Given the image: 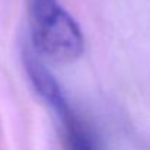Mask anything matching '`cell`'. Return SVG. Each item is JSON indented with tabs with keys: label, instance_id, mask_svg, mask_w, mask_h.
<instances>
[{
	"label": "cell",
	"instance_id": "cell-1",
	"mask_svg": "<svg viewBox=\"0 0 150 150\" xmlns=\"http://www.w3.org/2000/svg\"><path fill=\"white\" fill-rule=\"evenodd\" d=\"M28 10L37 52L55 61H73L82 55L83 34L57 0H28Z\"/></svg>",
	"mask_w": 150,
	"mask_h": 150
},
{
	"label": "cell",
	"instance_id": "cell-2",
	"mask_svg": "<svg viewBox=\"0 0 150 150\" xmlns=\"http://www.w3.org/2000/svg\"><path fill=\"white\" fill-rule=\"evenodd\" d=\"M23 64H25L28 77L32 82V86L35 88L37 93L45 100L47 105H50L54 109L57 115L70 109V105L61 91L60 83L50 73V70H47V67L42 64L40 57L32 50L25 51Z\"/></svg>",
	"mask_w": 150,
	"mask_h": 150
},
{
	"label": "cell",
	"instance_id": "cell-3",
	"mask_svg": "<svg viewBox=\"0 0 150 150\" xmlns=\"http://www.w3.org/2000/svg\"><path fill=\"white\" fill-rule=\"evenodd\" d=\"M57 117L61 122V134L66 150H96L92 133L71 108Z\"/></svg>",
	"mask_w": 150,
	"mask_h": 150
}]
</instances>
